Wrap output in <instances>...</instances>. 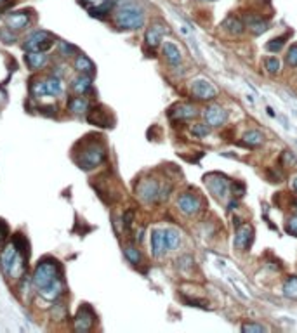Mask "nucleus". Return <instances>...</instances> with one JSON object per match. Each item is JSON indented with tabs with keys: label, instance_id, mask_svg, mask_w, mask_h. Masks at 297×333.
Instances as JSON below:
<instances>
[{
	"label": "nucleus",
	"instance_id": "nucleus-8",
	"mask_svg": "<svg viewBox=\"0 0 297 333\" xmlns=\"http://www.w3.org/2000/svg\"><path fill=\"white\" fill-rule=\"evenodd\" d=\"M205 184L207 188H209V191L212 193V195H216L219 200L226 198L229 195V181L228 177H224L223 174H209V176H205Z\"/></svg>",
	"mask_w": 297,
	"mask_h": 333
},
{
	"label": "nucleus",
	"instance_id": "nucleus-5",
	"mask_svg": "<svg viewBox=\"0 0 297 333\" xmlns=\"http://www.w3.org/2000/svg\"><path fill=\"white\" fill-rule=\"evenodd\" d=\"M54 45V37L46 30H37V32L30 33L25 40V51H39L46 52Z\"/></svg>",
	"mask_w": 297,
	"mask_h": 333
},
{
	"label": "nucleus",
	"instance_id": "nucleus-29",
	"mask_svg": "<svg viewBox=\"0 0 297 333\" xmlns=\"http://www.w3.org/2000/svg\"><path fill=\"white\" fill-rule=\"evenodd\" d=\"M243 142H247L249 146H261L264 142V135L259 130H249L243 134Z\"/></svg>",
	"mask_w": 297,
	"mask_h": 333
},
{
	"label": "nucleus",
	"instance_id": "nucleus-34",
	"mask_svg": "<svg viewBox=\"0 0 297 333\" xmlns=\"http://www.w3.org/2000/svg\"><path fill=\"white\" fill-rule=\"evenodd\" d=\"M287 63L290 64L292 68H297V44L292 45L287 52Z\"/></svg>",
	"mask_w": 297,
	"mask_h": 333
},
{
	"label": "nucleus",
	"instance_id": "nucleus-36",
	"mask_svg": "<svg viewBox=\"0 0 297 333\" xmlns=\"http://www.w3.org/2000/svg\"><path fill=\"white\" fill-rule=\"evenodd\" d=\"M191 132H193V135H197V137H205V135H209V127L207 125H193L191 127Z\"/></svg>",
	"mask_w": 297,
	"mask_h": 333
},
{
	"label": "nucleus",
	"instance_id": "nucleus-3",
	"mask_svg": "<svg viewBox=\"0 0 297 333\" xmlns=\"http://www.w3.org/2000/svg\"><path fill=\"white\" fill-rule=\"evenodd\" d=\"M58 276H61V271H59V262L56 259H42L39 264H37L35 271H33L32 276V283L37 290L44 288V286L51 285Z\"/></svg>",
	"mask_w": 297,
	"mask_h": 333
},
{
	"label": "nucleus",
	"instance_id": "nucleus-23",
	"mask_svg": "<svg viewBox=\"0 0 297 333\" xmlns=\"http://www.w3.org/2000/svg\"><path fill=\"white\" fill-rule=\"evenodd\" d=\"M89 122L97 125V127H111L110 125V115L106 111H103L101 108L92 109L91 115H89Z\"/></svg>",
	"mask_w": 297,
	"mask_h": 333
},
{
	"label": "nucleus",
	"instance_id": "nucleus-45",
	"mask_svg": "<svg viewBox=\"0 0 297 333\" xmlns=\"http://www.w3.org/2000/svg\"><path fill=\"white\" fill-rule=\"evenodd\" d=\"M294 189L297 191V177H294Z\"/></svg>",
	"mask_w": 297,
	"mask_h": 333
},
{
	"label": "nucleus",
	"instance_id": "nucleus-16",
	"mask_svg": "<svg viewBox=\"0 0 297 333\" xmlns=\"http://www.w3.org/2000/svg\"><path fill=\"white\" fill-rule=\"evenodd\" d=\"M165 35V28L162 25H152L148 30H146V35H144V42L148 47L157 49L162 44V39Z\"/></svg>",
	"mask_w": 297,
	"mask_h": 333
},
{
	"label": "nucleus",
	"instance_id": "nucleus-47",
	"mask_svg": "<svg viewBox=\"0 0 297 333\" xmlns=\"http://www.w3.org/2000/svg\"><path fill=\"white\" fill-rule=\"evenodd\" d=\"M295 210H297V203H295Z\"/></svg>",
	"mask_w": 297,
	"mask_h": 333
},
{
	"label": "nucleus",
	"instance_id": "nucleus-20",
	"mask_svg": "<svg viewBox=\"0 0 297 333\" xmlns=\"http://www.w3.org/2000/svg\"><path fill=\"white\" fill-rule=\"evenodd\" d=\"M164 56H165V59L172 64V66H178V64L181 63V59H183L181 52H179L178 45H176L174 42H165L164 44Z\"/></svg>",
	"mask_w": 297,
	"mask_h": 333
},
{
	"label": "nucleus",
	"instance_id": "nucleus-31",
	"mask_svg": "<svg viewBox=\"0 0 297 333\" xmlns=\"http://www.w3.org/2000/svg\"><path fill=\"white\" fill-rule=\"evenodd\" d=\"M30 92H32L33 97L46 96V83H44V80H33L32 85H30Z\"/></svg>",
	"mask_w": 297,
	"mask_h": 333
},
{
	"label": "nucleus",
	"instance_id": "nucleus-9",
	"mask_svg": "<svg viewBox=\"0 0 297 333\" xmlns=\"http://www.w3.org/2000/svg\"><path fill=\"white\" fill-rule=\"evenodd\" d=\"M191 94H193V97L198 101H212L214 97L217 96V90L207 78L200 77L191 82Z\"/></svg>",
	"mask_w": 297,
	"mask_h": 333
},
{
	"label": "nucleus",
	"instance_id": "nucleus-10",
	"mask_svg": "<svg viewBox=\"0 0 297 333\" xmlns=\"http://www.w3.org/2000/svg\"><path fill=\"white\" fill-rule=\"evenodd\" d=\"M136 193H137V198L141 200V202H144V203L157 202V200H159V195H160V184L157 183L155 179H144L137 184Z\"/></svg>",
	"mask_w": 297,
	"mask_h": 333
},
{
	"label": "nucleus",
	"instance_id": "nucleus-42",
	"mask_svg": "<svg viewBox=\"0 0 297 333\" xmlns=\"http://www.w3.org/2000/svg\"><path fill=\"white\" fill-rule=\"evenodd\" d=\"M132 219H134V212L132 210L125 212V215H123V228L129 229L132 226Z\"/></svg>",
	"mask_w": 297,
	"mask_h": 333
},
{
	"label": "nucleus",
	"instance_id": "nucleus-25",
	"mask_svg": "<svg viewBox=\"0 0 297 333\" xmlns=\"http://www.w3.org/2000/svg\"><path fill=\"white\" fill-rule=\"evenodd\" d=\"M223 28L226 30L228 33H231V35H240V33H243V30H245V25H243L242 20L231 16L223 23Z\"/></svg>",
	"mask_w": 297,
	"mask_h": 333
},
{
	"label": "nucleus",
	"instance_id": "nucleus-26",
	"mask_svg": "<svg viewBox=\"0 0 297 333\" xmlns=\"http://www.w3.org/2000/svg\"><path fill=\"white\" fill-rule=\"evenodd\" d=\"M46 83V96H59L63 92V83L58 77H49L44 80Z\"/></svg>",
	"mask_w": 297,
	"mask_h": 333
},
{
	"label": "nucleus",
	"instance_id": "nucleus-12",
	"mask_svg": "<svg viewBox=\"0 0 297 333\" xmlns=\"http://www.w3.org/2000/svg\"><path fill=\"white\" fill-rule=\"evenodd\" d=\"M205 122L210 127H223L228 120V113L224 111V108H221L219 104H209L204 111Z\"/></svg>",
	"mask_w": 297,
	"mask_h": 333
},
{
	"label": "nucleus",
	"instance_id": "nucleus-1",
	"mask_svg": "<svg viewBox=\"0 0 297 333\" xmlns=\"http://www.w3.org/2000/svg\"><path fill=\"white\" fill-rule=\"evenodd\" d=\"M26 259L28 255H25L16 245L11 241L6 247L0 250V269L6 274V278L9 279H20L25 278V271H26Z\"/></svg>",
	"mask_w": 297,
	"mask_h": 333
},
{
	"label": "nucleus",
	"instance_id": "nucleus-18",
	"mask_svg": "<svg viewBox=\"0 0 297 333\" xmlns=\"http://www.w3.org/2000/svg\"><path fill=\"white\" fill-rule=\"evenodd\" d=\"M91 89H92L91 75H82L80 73L77 78L71 80V90H73L75 94H78V96H84V94H87Z\"/></svg>",
	"mask_w": 297,
	"mask_h": 333
},
{
	"label": "nucleus",
	"instance_id": "nucleus-15",
	"mask_svg": "<svg viewBox=\"0 0 297 333\" xmlns=\"http://www.w3.org/2000/svg\"><path fill=\"white\" fill-rule=\"evenodd\" d=\"M252 241H254V229H252V226L243 224L242 228H238L235 238V247L240 250H249Z\"/></svg>",
	"mask_w": 297,
	"mask_h": 333
},
{
	"label": "nucleus",
	"instance_id": "nucleus-21",
	"mask_svg": "<svg viewBox=\"0 0 297 333\" xmlns=\"http://www.w3.org/2000/svg\"><path fill=\"white\" fill-rule=\"evenodd\" d=\"M75 70H77L78 73H82V75H94L96 66H94V63L87 58V56L78 54L77 59H75Z\"/></svg>",
	"mask_w": 297,
	"mask_h": 333
},
{
	"label": "nucleus",
	"instance_id": "nucleus-11",
	"mask_svg": "<svg viewBox=\"0 0 297 333\" xmlns=\"http://www.w3.org/2000/svg\"><path fill=\"white\" fill-rule=\"evenodd\" d=\"M6 25L13 32H23V30L30 28V25H32V14H28L26 11L11 13L6 16Z\"/></svg>",
	"mask_w": 297,
	"mask_h": 333
},
{
	"label": "nucleus",
	"instance_id": "nucleus-19",
	"mask_svg": "<svg viewBox=\"0 0 297 333\" xmlns=\"http://www.w3.org/2000/svg\"><path fill=\"white\" fill-rule=\"evenodd\" d=\"M167 250V245H165V231L162 229H155L152 233V252L155 257H162Z\"/></svg>",
	"mask_w": 297,
	"mask_h": 333
},
{
	"label": "nucleus",
	"instance_id": "nucleus-22",
	"mask_svg": "<svg viewBox=\"0 0 297 333\" xmlns=\"http://www.w3.org/2000/svg\"><path fill=\"white\" fill-rule=\"evenodd\" d=\"M68 109L73 113V115H84V113L89 111V101L82 96L71 97V99L68 101Z\"/></svg>",
	"mask_w": 297,
	"mask_h": 333
},
{
	"label": "nucleus",
	"instance_id": "nucleus-17",
	"mask_svg": "<svg viewBox=\"0 0 297 333\" xmlns=\"http://www.w3.org/2000/svg\"><path fill=\"white\" fill-rule=\"evenodd\" d=\"M25 63L30 70L37 71V70H42L47 63V56L46 52H39V51H28L25 56Z\"/></svg>",
	"mask_w": 297,
	"mask_h": 333
},
{
	"label": "nucleus",
	"instance_id": "nucleus-33",
	"mask_svg": "<svg viewBox=\"0 0 297 333\" xmlns=\"http://www.w3.org/2000/svg\"><path fill=\"white\" fill-rule=\"evenodd\" d=\"M77 51L75 49V45H71V44H68V42H59V54L61 56H65V58H70L73 52Z\"/></svg>",
	"mask_w": 297,
	"mask_h": 333
},
{
	"label": "nucleus",
	"instance_id": "nucleus-27",
	"mask_svg": "<svg viewBox=\"0 0 297 333\" xmlns=\"http://www.w3.org/2000/svg\"><path fill=\"white\" fill-rule=\"evenodd\" d=\"M165 245H167V250H176L181 245V233L174 228L167 229L165 231Z\"/></svg>",
	"mask_w": 297,
	"mask_h": 333
},
{
	"label": "nucleus",
	"instance_id": "nucleus-24",
	"mask_svg": "<svg viewBox=\"0 0 297 333\" xmlns=\"http://www.w3.org/2000/svg\"><path fill=\"white\" fill-rule=\"evenodd\" d=\"M247 28H249L254 35H262V33L269 28V23L266 20H262V18H259V16L249 18V21H247Z\"/></svg>",
	"mask_w": 297,
	"mask_h": 333
},
{
	"label": "nucleus",
	"instance_id": "nucleus-41",
	"mask_svg": "<svg viewBox=\"0 0 297 333\" xmlns=\"http://www.w3.org/2000/svg\"><path fill=\"white\" fill-rule=\"evenodd\" d=\"M287 233H290L292 236H297V215H295V217H292V219H288Z\"/></svg>",
	"mask_w": 297,
	"mask_h": 333
},
{
	"label": "nucleus",
	"instance_id": "nucleus-6",
	"mask_svg": "<svg viewBox=\"0 0 297 333\" xmlns=\"http://www.w3.org/2000/svg\"><path fill=\"white\" fill-rule=\"evenodd\" d=\"M96 312H94V309L91 305L84 304L80 309L77 311V316H75L73 319V330L77 333H87L91 331L94 328V324H96Z\"/></svg>",
	"mask_w": 297,
	"mask_h": 333
},
{
	"label": "nucleus",
	"instance_id": "nucleus-28",
	"mask_svg": "<svg viewBox=\"0 0 297 333\" xmlns=\"http://www.w3.org/2000/svg\"><path fill=\"white\" fill-rule=\"evenodd\" d=\"M283 295L287 298L297 300V276H290L283 285Z\"/></svg>",
	"mask_w": 297,
	"mask_h": 333
},
{
	"label": "nucleus",
	"instance_id": "nucleus-14",
	"mask_svg": "<svg viewBox=\"0 0 297 333\" xmlns=\"http://www.w3.org/2000/svg\"><path fill=\"white\" fill-rule=\"evenodd\" d=\"M197 115H198V109L195 108L193 104H186V103L174 104L169 109V116H171L172 120H191Z\"/></svg>",
	"mask_w": 297,
	"mask_h": 333
},
{
	"label": "nucleus",
	"instance_id": "nucleus-32",
	"mask_svg": "<svg viewBox=\"0 0 297 333\" xmlns=\"http://www.w3.org/2000/svg\"><path fill=\"white\" fill-rule=\"evenodd\" d=\"M285 42H287V37H278V39H274V40L269 42V44L266 45V49H268V51H271V52H278V51H281V49H283Z\"/></svg>",
	"mask_w": 297,
	"mask_h": 333
},
{
	"label": "nucleus",
	"instance_id": "nucleus-13",
	"mask_svg": "<svg viewBox=\"0 0 297 333\" xmlns=\"http://www.w3.org/2000/svg\"><path fill=\"white\" fill-rule=\"evenodd\" d=\"M178 208L186 215H193L197 214L202 208V202L198 196H195L193 193H183L178 198Z\"/></svg>",
	"mask_w": 297,
	"mask_h": 333
},
{
	"label": "nucleus",
	"instance_id": "nucleus-4",
	"mask_svg": "<svg viewBox=\"0 0 297 333\" xmlns=\"http://www.w3.org/2000/svg\"><path fill=\"white\" fill-rule=\"evenodd\" d=\"M106 160V149L101 142H91V144L84 146L80 154L77 156V163L84 170H92L99 166Z\"/></svg>",
	"mask_w": 297,
	"mask_h": 333
},
{
	"label": "nucleus",
	"instance_id": "nucleus-38",
	"mask_svg": "<svg viewBox=\"0 0 297 333\" xmlns=\"http://www.w3.org/2000/svg\"><path fill=\"white\" fill-rule=\"evenodd\" d=\"M7 234H9V229H7L6 222L0 221V250L6 247V240H7Z\"/></svg>",
	"mask_w": 297,
	"mask_h": 333
},
{
	"label": "nucleus",
	"instance_id": "nucleus-40",
	"mask_svg": "<svg viewBox=\"0 0 297 333\" xmlns=\"http://www.w3.org/2000/svg\"><path fill=\"white\" fill-rule=\"evenodd\" d=\"M104 2H108V0H80V4H84V6H87L91 11L97 9V7H101Z\"/></svg>",
	"mask_w": 297,
	"mask_h": 333
},
{
	"label": "nucleus",
	"instance_id": "nucleus-37",
	"mask_svg": "<svg viewBox=\"0 0 297 333\" xmlns=\"http://www.w3.org/2000/svg\"><path fill=\"white\" fill-rule=\"evenodd\" d=\"M266 70H268L269 73L276 75L278 71H280V61H278V59H274V58L266 59Z\"/></svg>",
	"mask_w": 297,
	"mask_h": 333
},
{
	"label": "nucleus",
	"instance_id": "nucleus-30",
	"mask_svg": "<svg viewBox=\"0 0 297 333\" xmlns=\"http://www.w3.org/2000/svg\"><path fill=\"white\" fill-rule=\"evenodd\" d=\"M123 255H125V259L129 260L130 264H134V266H137L139 262H141V252L132 247V245H127L125 248H123Z\"/></svg>",
	"mask_w": 297,
	"mask_h": 333
},
{
	"label": "nucleus",
	"instance_id": "nucleus-43",
	"mask_svg": "<svg viewBox=\"0 0 297 333\" xmlns=\"http://www.w3.org/2000/svg\"><path fill=\"white\" fill-rule=\"evenodd\" d=\"M231 189H233V195H235V196H240L243 193V186L240 183H233Z\"/></svg>",
	"mask_w": 297,
	"mask_h": 333
},
{
	"label": "nucleus",
	"instance_id": "nucleus-39",
	"mask_svg": "<svg viewBox=\"0 0 297 333\" xmlns=\"http://www.w3.org/2000/svg\"><path fill=\"white\" fill-rule=\"evenodd\" d=\"M242 330L243 331H266V328L257 323H245V324H242Z\"/></svg>",
	"mask_w": 297,
	"mask_h": 333
},
{
	"label": "nucleus",
	"instance_id": "nucleus-46",
	"mask_svg": "<svg viewBox=\"0 0 297 333\" xmlns=\"http://www.w3.org/2000/svg\"><path fill=\"white\" fill-rule=\"evenodd\" d=\"M205 2H214V0H205Z\"/></svg>",
	"mask_w": 297,
	"mask_h": 333
},
{
	"label": "nucleus",
	"instance_id": "nucleus-2",
	"mask_svg": "<svg viewBox=\"0 0 297 333\" xmlns=\"http://www.w3.org/2000/svg\"><path fill=\"white\" fill-rule=\"evenodd\" d=\"M113 21L120 30H139L144 26V11L137 4H125L115 13Z\"/></svg>",
	"mask_w": 297,
	"mask_h": 333
},
{
	"label": "nucleus",
	"instance_id": "nucleus-35",
	"mask_svg": "<svg viewBox=\"0 0 297 333\" xmlns=\"http://www.w3.org/2000/svg\"><path fill=\"white\" fill-rule=\"evenodd\" d=\"M0 39H2L4 44H14V42H16V35L13 33V30L6 28L0 32Z\"/></svg>",
	"mask_w": 297,
	"mask_h": 333
},
{
	"label": "nucleus",
	"instance_id": "nucleus-7",
	"mask_svg": "<svg viewBox=\"0 0 297 333\" xmlns=\"http://www.w3.org/2000/svg\"><path fill=\"white\" fill-rule=\"evenodd\" d=\"M65 290H66L65 279H63V276H58L51 285L44 286V288H40L37 291H39V297L42 298L44 302H47V304H56V302L65 295Z\"/></svg>",
	"mask_w": 297,
	"mask_h": 333
},
{
	"label": "nucleus",
	"instance_id": "nucleus-44",
	"mask_svg": "<svg viewBox=\"0 0 297 333\" xmlns=\"http://www.w3.org/2000/svg\"><path fill=\"white\" fill-rule=\"evenodd\" d=\"M9 2H11V0H0V7H6Z\"/></svg>",
	"mask_w": 297,
	"mask_h": 333
}]
</instances>
